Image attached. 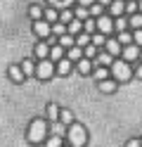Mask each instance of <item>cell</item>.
Returning a JSON list of instances; mask_svg holds the SVG:
<instances>
[{
    "instance_id": "cell-1",
    "label": "cell",
    "mask_w": 142,
    "mask_h": 147,
    "mask_svg": "<svg viewBox=\"0 0 142 147\" xmlns=\"http://www.w3.org/2000/svg\"><path fill=\"white\" fill-rule=\"evenodd\" d=\"M85 140H88L85 128L78 126V123H71V126H69V142H71V147H83Z\"/></svg>"
},
{
    "instance_id": "cell-2",
    "label": "cell",
    "mask_w": 142,
    "mask_h": 147,
    "mask_svg": "<svg viewBox=\"0 0 142 147\" xmlns=\"http://www.w3.org/2000/svg\"><path fill=\"white\" fill-rule=\"evenodd\" d=\"M45 133H47V128L43 121H33L31 126H28V142H43L45 140Z\"/></svg>"
},
{
    "instance_id": "cell-3",
    "label": "cell",
    "mask_w": 142,
    "mask_h": 147,
    "mask_svg": "<svg viewBox=\"0 0 142 147\" xmlns=\"http://www.w3.org/2000/svg\"><path fill=\"white\" fill-rule=\"evenodd\" d=\"M111 71H114V76H116L118 81H128L130 76H133V71H130V64L128 62H114L111 64Z\"/></svg>"
},
{
    "instance_id": "cell-4",
    "label": "cell",
    "mask_w": 142,
    "mask_h": 147,
    "mask_svg": "<svg viewBox=\"0 0 142 147\" xmlns=\"http://www.w3.org/2000/svg\"><path fill=\"white\" fill-rule=\"evenodd\" d=\"M97 29H100L102 33H111V29H114V22L109 19V17H97Z\"/></svg>"
},
{
    "instance_id": "cell-5",
    "label": "cell",
    "mask_w": 142,
    "mask_h": 147,
    "mask_svg": "<svg viewBox=\"0 0 142 147\" xmlns=\"http://www.w3.org/2000/svg\"><path fill=\"white\" fill-rule=\"evenodd\" d=\"M52 64L50 62H40V64H38V76H40V78H50L52 76Z\"/></svg>"
},
{
    "instance_id": "cell-6",
    "label": "cell",
    "mask_w": 142,
    "mask_h": 147,
    "mask_svg": "<svg viewBox=\"0 0 142 147\" xmlns=\"http://www.w3.org/2000/svg\"><path fill=\"white\" fill-rule=\"evenodd\" d=\"M33 29H36L38 36H47V33L52 31V26L47 24V22H36V24H33Z\"/></svg>"
},
{
    "instance_id": "cell-7",
    "label": "cell",
    "mask_w": 142,
    "mask_h": 147,
    "mask_svg": "<svg viewBox=\"0 0 142 147\" xmlns=\"http://www.w3.org/2000/svg\"><path fill=\"white\" fill-rule=\"evenodd\" d=\"M9 76H12V81H17V83H19V81H24V69L14 64V67H9Z\"/></svg>"
},
{
    "instance_id": "cell-8",
    "label": "cell",
    "mask_w": 142,
    "mask_h": 147,
    "mask_svg": "<svg viewBox=\"0 0 142 147\" xmlns=\"http://www.w3.org/2000/svg\"><path fill=\"white\" fill-rule=\"evenodd\" d=\"M123 57H126V59H137L140 57V50L135 48V45H128V48L123 50Z\"/></svg>"
},
{
    "instance_id": "cell-9",
    "label": "cell",
    "mask_w": 142,
    "mask_h": 147,
    "mask_svg": "<svg viewBox=\"0 0 142 147\" xmlns=\"http://www.w3.org/2000/svg\"><path fill=\"white\" fill-rule=\"evenodd\" d=\"M104 45H107V52H109V55H118V52H121V43H118V40H107Z\"/></svg>"
},
{
    "instance_id": "cell-10",
    "label": "cell",
    "mask_w": 142,
    "mask_h": 147,
    "mask_svg": "<svg viewBox=\"0 0 142 147\" xmlns=\"http://www.w3.org/2000/svg\"><path fill=\"white\" fill-rule=\"evenodd\" d=\"M123 10H126V5H123L121 3V0H114V3H111V14H123Z\"/></svg>"
},
{
    "instance_id": "cell-11",
    "label": "cell",
    "mask_w": 142,
    "mask_h": 147,
    "mask_svg": "<svg viewBox=\"0 0 142 147\" xmlns=\"http://www.w3.org/2000/svg\"><path fill=\"white\" fill-rule=\"evenodd\" d=\"M81 31H83V24H81L78 19H73V22L69 24V33H71V36H76V33H81Z\"/></svg>"
},
{
    "instance_id": "cell-12",
    "label": "cell",
    "mask_w": 142,
    "mask_h": 147,
    "mask_svg": "<svg viewBox=\"0 0 142 147\" xmlns=\"http://www.w3.org/2000/svg\"><path fill=\"white\" fill-rule=\"evenodd\" d=\"M59 107H57V105H50V107H47V116H50L52 119V121H57V119H59Z\"/></svg>"
},
{
    "instance_id": "cell-13",
    "label": "cell",
    "mask_w": 142,
    "mask_h": 147,
    "mask_svg": "<svg viewBox=\"0 0 142 147\" xmlns=\"http://www.w3.org/2000/svg\"><path fill=\"white\" fill-rule=\"evenodd\" d=\"M130 40H133V36H130L128 31H118V43H126V45H130Z\"/></svg>"
},
{
    "instance_id": "cell-14",
    "label": "cell",
    "mask_w": 142,
    "mask_h": 147,
    "mask_svg": "<svg viewBox=\"0 0 142 147\" xmlns=\"http://www.w3.org/2000/svg\"><path fill=\"white\" fill-rule=\"evenodd\" d=\"M59 119H62V123H66V126H71V123H73V114H71V112H62Z\"/></svg>"
},
{
    "instance_id": "cell-15",
    "label": "cell",
    "mask_w": 142,
    "mask_h": 147,
    "mask_svg": "<svg viewBox=\"0 0 142 147\" xmlns=\"http://www.w3.org/2000/svg\"><path fill=\"white\" fill-rule=\"evenodd\" d=\"M36 55H38V57H47V55H50V50H47V45H45V43H40V45L36 48Z\"/></svg>"
},
{
    "instance_id": "cell-16",
    "label": "cell",
    "mask_w": 142,
    "mask_h": 147,
    "mask_svg": "<svg viewBox=\"0 0 142 147\" xmlns=\"http://www.w3.org/2000/svg\"><path fill=\"white\" fill-rule=\"evenodd\" d=\"M130 26H133V29H142V14L130 17Z\"/></svg>"
},
{
    "instance_id": "cell-17",
    "label": "cell",
    "mask_w": 142,
    "mask_h": 147,
    "mask_svg": "<svg viewBox=\"0 0 142 147\" xmlns=\"http://www.w3.org/2000/svg\"><path fill=\"white\" fill-rule=\"evenodd\" d=\"M59 19L66 22V24H71V22H73V12H71V10H64V12L59 14Z\"/></svg>"
},
{
    "instance_id": "cell-18",
    "label": "cell",
    "mask_w": 142,
    "mask_h": 147,
    "mask_svg": "<svg viewBox=\"0 0 142 147\" xmlns=\"http://www.w3.org/2000/svg\"><path fill=\"white\" fill-rule=\"evenodd\" d=\"M97 59H100L102 67H109V64H111V55H109V52H104V55H100Z\"/></svg>"
},
{
    "instance_id": "cell-19",
    "label": "cell",
    "mask_w": 142,
    "mask_h": 147,
    "mask_svg": "<svg viewBox=\"0 0 142 147\" xmlns=\"http://www.w3.org/2000/svg\"><path fill=\"white\" fill-rule=\"evenodd\" d=\"M81 57H83L81 48H71V50H69V59H81Z\"/></svg>"
},
{
    "instance_id": "cell-20",
    "label": "cell",
    "mask_w": 142,
    "mask_h": 147,
    "mask_svg": "<svg viewBox=\"0 0 142 147\" xmlns=\"http://www.w3.org/2000/svg\"><path fill=\"white\" fill-rule=\"evenodd\" d=\"M57 69H59V74H69V69H71V62L62 59V62H59V67H57Z\"/></svg>"
},
{
    "instance_id": "cell-21",
    "label": "cell",
    "mask_w": 142,
    "mask_h": 147,
    "mask_svg": "<svg viewBox=\"0 0 142 147\" xmlns=\"http://www.w3.org/2000/svg\"><path fill=\"white\" fill-rule=\"evenodd\" d=\"M78 71H81V74H88V71H90V62H88V59H81V62H78Z\"/></svg>"
},
{
    "instance_id": "cell-22",
    "label": "cell",
    "mask_w": 142,
    "mask_h": 147,
    "mask_svg": "<svg viewBox=\"0 0 142 147\" xmlns=\"http://www.w3.org/2000/svg\"><path fill=\"white\" fill-rule=\"evenodd\" d=\"M102 90H104V93H114V90H116V86H114L111 81H102Z\"/></svg>"
},
{
    "instance_id": "cell-23",
    "label": "cell",
    "mask_w": 142,
    "mask_h": 147,
    "mask_svg": "<svg viewBox=\"0 0 142 147\" xmlns=\"http://www.w3.org/2000/svg\"><path fill=\"white\" fill-rule=\"evenodd\" d=\"M62 55H64L62 48H52V50H50V57H52V59H62Z\"/></svg>"
},
{
    "instance_id": "cell-24",
    "label": "cell",
    "mask_w": 142,
    "mask_h": 147,
    "mask_svg": "<svg viewBox=\"0 0 142 147\" xmlns=\"http://www.w3.org/2000/svg\"><path fill=\"white\" fill-rule=\"evenodd\" d=\"M76 43H78V45H88V43H90V36H88V33H81L78 38H76Z\"/></svg>"
},
{
    "instance_id": "cell-25",
    "label": "cell",
    "mask_w": 142,
    "mask_h": 147,
    "mask_svg": "<svg viewBox=\"0 0 142 147\" xmlns=\"http://www.w3.org/2000/svg\"><path fill=\"white\" fill-rule=\"evenodd\" d=\"M47 147H62V140H59V135H55L47 140Z\"/></svg>"
},
{
    "instance_id": "cell-26",
    "label": "cell",
    "mask_w": 142,
    "mask_h": 147,
    "mask_svg": "<svg viewBox=\"0 0 142 147\" xmlns=\"http://www.w3.org/2000/svg\"><path fill=\"white\" fill-rule=\"evenodd\" d=\"M107 43V38H104L102 33H97V36H92V45H104Z\"/></svg>"
},
{
    "instance_id": "cell-27",
    "label": "cell",
    "mask_w": 142,
    "mask_h": 147,
    "mask_svg": "<svg viewBox=\"0 0 142 147\" xmlns=\"http://www.w3.org/2000/svg\"><path fill=\"white\" fill-rule=\"evenodd\" d=\"M90 14L92 17H102V5H90Z\"/></svg>"
},
{
    "instance_id": "cell-28",
    "label": "cell",
    "mask_w": 142,
    "mask_h": 147,
    "mask_svg": "<svg viewBox=\"0 0 142 147\" xmlns=\"http://www.w3.org/2000/svg\"><path fill=\"white\" fill-rule=\"evenodd\" d=\"M45 17H47V22H57V19H59V14H57L55 10H47V12H45Z\"/></svg>"
},
{
    "instance_id": "cell-29",
    "label": "cell",
    "mask_w": 142,
    "mask_h": 147,
    "mask_svg": "<svg viewBox=\"0 0 142 147\" xmlns=\"http://www.w3.org/2000/svg\"><path fill=\"white\" fill-rule=\"evenodd\" d=\"M95 78H97V81H104V78H107V69H97V71H95Z\"/></svg>"
},
{
    "instance_id": "cell-30",
    "label": "cell",
    "mask_w": 142,
    "mask_h": 147,
    "mask_svg": "<svg viewBox=\"0 0 142 147\" xmlns=\"http://www.w3.org/2000/svg\"><path fill=\"white\" fill-rule=\"evenodd\" d=\"M95 26H97V22H85V26H83V29H85V33H92V29H95Z\"/></svg>"
},
{
    "instance_id": "cell-31",
    "label": "cell",
    "mask_w": 142,
    "mask_h": 147,
    "mask_svg": "<svg viewBox=\"0 0 142 147\" xmlns=\"http://www.w3.org/2000/svg\"><path fill=\"white\" fill-rule=\"evenodd\" d=\"M116 29H118V31H126V29H128V22H126V19H116Z\"/></svg>"
},
{
    "instance_id": "cell-32",
    "label": "cell",
    "mask_w": 142,
    "mask_h": 147,
    "mask_svg": "<svg viewBox=\"0 0 142 147\" xmlns=\"http://www.w3.org/2000/svg\"><path fill=\"white\" fill-rule=\"evenodd\" d=\"M22 69H24V74H33V64H31V62L26 59V62L22 64Z\"/></svg>"
},
{
    "instance_id": "cell-33",
    "label": "cell",
    "mask_w": 142,
    "mask_h": 147,
    "mask_svg": "<svg viewBox=\"0 0 142 147\" xmlns=\"http://www.w3.org/2000/svg\"><path fill=\"white\" fill-rule=\"evenodd\" d=\"M133 40L137 45H142V29H135V36H133Z\"/></svg>"
},
{
    "instance_id": "cell-34",
    "label": "cell",
    "mask_w": 142,
    "mask_h": 147,
    "mask_svg": "<svg viewBox=\"0 0 142 147\" xmlns=\"http://www.w3.org/2000/svg\"><path fill=\"white\" fill-rule=\"evenodd\" d=\"M40 14H43V12H40V7H31V17H33L36 22L40 19Z\"/></svg>"
},
{
    "instance_id": "cell-35",
    "label": "cell",
    "mask_w": 142,
    "mask_h": 147,
    "mask_svg": "<svg viewBox=\"0 0 142 147\" xmlns=\"http://www.w3.org/2000/svg\"><path fill=\"white\" fill-rule=\"evenodd\" d=\"M76 17H78V19H83V17H88V10H85V7L81 5L78 10H76Z\"/></svg>"
},
{
    "instance_id": "cell-36",
    "label": "cell",
    "mask_w": 142,
    "mask_h": 147,
    "mask_svg": "<svg viewBox=\"0 0 142 147\" xmlns=\"http://www.w3.org/2000/svg\"><path fill=\"white\" fill-rule=\"evenodd\" d=\"M52 31H55L57 36H64V24H55V26H52Z\"/></svg>"
},
{
    "instance_id": "cell-37",
    "label": "cell",
    "mask_w": 142,
    "mask_h": 147,
    "mask_svg": "<svg viewBox=\"0 0 142 147\" xmlns=\"http://www.w3.org/2000/svg\"><path fill=\"white\" fill-rule=\"evenodd\" d=\"M59 43H62V45H71V43H73V38H71V36H66V33H64Z\"/></svg>"
},
{
    "instance_id": "cell-38",
    "label": "cell",
    "mask_w": 142,
    "mask_h": 147,
    "mask_svg": "<svg viewBox=\"0 0 142 147\" xmlns=\"http://www.w3.org/2000/svg\"><path fill=\"white\" fill-rule=\"evenodd\" d=\"M52 131H55V135H59V133L64 131V126H62V123H55V126H52Z\"/></svg>"
},
{
    "instance_id": "cell-39",
    "label": "cell",
    "mask_w": 142,
    "mask_h": 147,
    "mask_svg": "<svg viewBox=\"0 0 142 147\" xmlns=\"http://www.w3.org/2000/svg\"><path fill=\"white\" fill-rule=\"evenodd\" d=\"M52 5H69V3H73V0H50Z\"/></svg>"
},
{
    "instance_id": "cell-40",
    "label": "cell",
    "mask_w": 142,
    "mask_h": 147,
    "mask_svg": "<svg viewBox=\"0 0 142 147\" xmlns=\"http://www.w3.org/2000/svg\"><path fill=\"white\" fill-rule=\"evenodd\" d=\"M126 147H142V142H137V140H128Z\"/></svg>"
},
{
    "instance_id": "cell-41",
    "label": "cell",
    "mask_w": 142,
    "mask_h": 147,
    "mask_svg": "<svg viewBox=\"0 0 142 147\" xmlns=\"http://www.w3.org/2000/svg\"><path fill=\"white\" fill-rule=\"evenodd\" d=\"M126 10H128V12H135V0H130V3L126 5Z\"/></svg>"
},
{
    "instance_id": "cell-42",
    "label": "cell",
    "mask_w": 142,
    "mask_h": 147,
    "mask_svg": "<svg viewBox=\"0 0 142 147\" xmlns=\"http://www.w3.org/2000/svg\"><path fill=\"white\" fill-rule=\"evenodd\" d=\"M85 55H88V57H95V45H90V48L85 50Z\"/></svg>"
},
{
    "instance_id": "cell-43",
    "label": "cell",
    "mask_w": 142,
    "mask_h": 147,
    "mask_svg": "<svg viewBox=\"0 0 142 147\" xmlns=\"http://www.w3.org/2000/svg\"><path fill=\"white\" fill-rule=\"evenodd\" d=\"M78 3H81V5H83V7H90V5H92V3H95V0H78Z\"/></svg>"
},
{
    "instance_id": "cell-44",
    "label": "cell",
    "mask_w": 142,
    "mask_h": 147,
    "mask_svg": "<svg viewBox=\"0 0 142 147\" xmlns=\"http://www.w3.org/2000/svg\"><path fill=\"white\" fill-rule=\"evenodd\" d=\"M100 3H102V5H111L114 0H100Z\"/></svg>"
},
{
    "instance_id": "cell-45",
    "label": "cell",
    "mask_w": 142,
    "mask_h": 147,
    "mask_svg": "<svg viewBox=\"0 0 142 147\" xmlns=\"http://www.w3.org/2000/svg\"><path fill=\"white\" fill-rule=\"evenodd\" d=\"M137 76H140V78H142V67H140V69H137Z\"/></svg>"
},
{
    "instance_id": "cell-46",
    "label": "cell",
    "mask_w": 142,
    "mask_h": 147,
    "mask_svg": "<svg viewBox=\"0 0 142 147\" xmlns=\"http://www.w3.org/2000/svg\"><path fill=\"white\" fill-rule=\"evenodd\" d=\"M140 10H142V0H140Z\"/></svg>"
},
{
    "instance_id": "cell-47",
    "label": "cell",
    "mask_w": 142,
    "mask_h": 147,
    "mask_svg": "<svg viewBox=\"0 0 142 147\" xmlns=\"http://www.w3.org/2000/svg\"><path fill=\"white\" fill-rule=\"evenodd\" d=\"M140 59H142V52H140Z\"/></svg>"
},
{
    "instance_id": "cell-48",
    "label": "cell",
    "mask_w": 142,
    "mask_h": 147,
    "mask_svg": "<svg viewBox=\"0 0 142 147\" xmlns=\"http://www.w3.org/2000/svg\"><path fill=\"white\" fill-rule=\"evenodd\" d=\"M126 3H130V0H126Z\"/></svg>"
}]
</instances>
